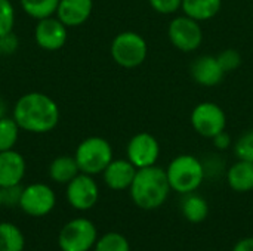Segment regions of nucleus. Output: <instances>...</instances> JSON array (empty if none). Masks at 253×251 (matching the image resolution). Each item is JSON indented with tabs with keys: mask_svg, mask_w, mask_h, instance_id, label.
<instances>
[{
	"mask_svg": "<svg viewBox=\"0 0 253 251\" xmlns=\"http://www.w3.org/2000/svg\"><path fill=\"white\" fill-rule=\"evenodd\" d=\"M222 7V0H182L181 10L184 15L203 22L215 18Z\"/></svg>",
	"mask_w": 253,
	"mask_h": 251,
	"instance_id": "a211bd4d",
	"label": "nucleus"
},
{
	"mask_svg": "<svg viewBox=\"0 0 253 251\" xmlns=\"http://www.w3.org/2000/svg\"><path fill=\"white\" fill-rule=\"evenodd\" d=\"M15 9L10 0H0V37L13 31Z\"/></svg>",
	"mask_w": 253,
	"mask_h": 251,
	"instance_id": "bb28decb",
	"label": "nucleus"
},
{
	"mask_svg": "<svg viewBox=\"0 0 253 251\" xmlns=\"http://www.w3.org/2000/svg\"><path fill=\"white\" fill-rule=\"evenodd\" d=\"M234 154L237 160L253 163V129L242 133L234 142Z\"/></svg>",
	"mask_w": 253,
	"mask_h": 251,
	"instance_id": "393cba45",
	"label": "nucleus"
},
{
	"mask_svg": "<svg viewBox=\"0 0 253 251\" xmlns=\"http://www.w3.org/2000/svg\"><path fill=\"white\" fill-rule=\"evenodd\" d=\"M126 155L136 169L156 166L160 157V143L154 135L148 132H139L127 142Z\"/></svg>",
	"mask_w": 253,
	"mask_h": 251,
	"instance_id": "9d476101",
	"label": "nucleus"
},
{
	"mask_svg": "<svg viewBox=\"0 0 253 251\" xmlns=\"http://www.w3.org/2000/svg\"><path fill=\"white\" fill-rule=\"evenodd\" d=\"M25 238L22 231L9 222L0 223V251H22Z\"/></svg>",
	"mask_w": 253,
	"mask_h": 251,
	"instance_id": "412c9836",
	"label": "nucleus"
},
{
	"mask_svg": "<svg viewBox=\"0 0 253 251\" xmlns=\"http://www.w3.org/2000/svg\"><path fill=\"white\" fill-rule=\"evenodd\" d=\"M25 169V160L18 151L9 149L0 152V188L21 185Z\"/></svg>",
	"mask_w": 253,
	"mask_h": 251,
	"instance_id": "dca6fc26",
	"label": "nucleus"
},
{
	"mask_svg": "<svg viewBox=\"0 0 253 251\" xmlns=\"http://www.w3.org/2000/svg\"><path fill=\"white\" fill-rule=\"evenodd\" d=\"M6 112H7V107H6L4 101H3V99H0V118L6 117V115H7Z\"/></svg>",
	"mask_w": 253,
	"mask_h": 251,
	"instance_id": "473e14b6",
	"label": "nucleus"
},
{
	"mask_svg": "<svg viewBox=\"0 0 253 251\" xmlns=\"http://www.w3.org/2000/svg\"><path fill=\"white\" fill-rule=\"evenodd\" d=\"M74 158L80 173L95 176L102 173L113 161V148L107 139L101 136H89L77 145Z\"/></svg>",
	"mask_w": 253,
	"mask_h": 251,
	"instance_id": "20e7f679",
	"label": "nucleus"
},
{
	"mask_svg": "<svg viewBox=\"0 0 253 251\" xmlns=\"http://www.w3.org/2000/svg\"><path fill=\"white\" fill-rule=\"evenodd\" d=\"M212 143L218 151H225L233 145V139H231L230 133L227 130H224V132H221V133H218L216 136L212 138Z\"/></svg>",
	"mask_w": 253,
	"mask_h": 251,
	"instance_id": "7c9ffc66",
	"label": "nucleus"
},
{
	"mask_svg": "<svg viewBox=\"0 0 253 251\" xmlns=\"http://www.w3.org/2000/svg\"><path fill=\"white\" fill-rule=\"evenodd\" d=\"M153 10L160 15H172L181 10L182 0H148Z\"/></svg>",
	"mask_w": 253,
	"mask_h": 251,
	"instance_id": "cd10ccee",
	"label": "nucleus"
},
{
	"mask_svg": "<svg viewBox=\"0 0 253 251\" xmlns=\"http://www.w3.org/2000/svg\"><path fill=\"white\" fill-rule=\"evenodd\" d=\"M68 38V27H65L55 15L37 21L34 28V40L37 46L47 52L59 50Z\"/></svg>",
	"mask_w": 253,
	"mask_h": 251,
	"instance_id": "f8f14e48",
	"label": "nucleus"
},
{
	"mask_svg": "<svg viewBox=\"0 0 253 251\" xmlns=\"http://www.w3.org/2000/svg\"><path fill=\"white\" fill-rule=\"evenodd\" d=\"M138 169L126 158V160H114L105 167L102 172V178L105 185L113 191H126L130 188Z\"/></svg>",
	"mask_w": 253,
	"mask_h": 251,
	"instance_id": "2eb2a0df",
	"label": "nucleus"
},
{
	"mask_svg": "<svg viewBox=\"0 0 253 251\" xmlns=\"http://www.w3.org/2000/svg\"><path fill=\"white\" fill-rule=\"evenodd\" d=\"M18 46H19V40H18V37H16V34L13 31L3 36V37H0V49H1L3 55L15 53Z\"/></svg>",
	"mask_w": 253,
	"mask_h": 251,
	"instance_id": "c756f323",
	"label": "nucleus"
},
{
	"mask_svg": "<svg viewBox=\"0 0 253 251\" xmlns=\"http://www.w3.org/2000/svg\"><path fill=\"white\" fill-rule=\"evenodd\" d=\"M170 191L172 189L168 180L166 170L159 167L157 164L138 169L135 179L129 188L133 204L147 212L162 207L166 203Z\"/></svg>",
	"mask_w": 253,
	"mask_h": 251,
	"instance_id": "f03ea898",
	"label": "nucleus"
},
{
	"mask_svg": "<svg viewBox=\"0 0 253 251\" xmlns=\"http://www.w3.org/2000/svg\"><path fill=\"white\" fill-rule=\"evenodd\" d=\"M22 10L34 19H43L56 13L59 0H19Z\"/></svg>",
	"mask_w": 253,
	"mask_h": 251,
	"instance_id": "4be33fe9",
	"label": "nucleus"
},
{
	"mask_svg": "<svg viewBox=\"0 0 253 251\" xmlns=\"http://www.w3.org/2000/svg\"><path fill=\"white\" fill-rule=\"evenodd\" d=\"M1 55H3V53H1V49H0V58H1Z\"/></svg>",
	"mask_w": 253,
	"mask_h": 251,
	"instance_id": "f704fd0d",
	"label": "nucleus"
},
{
	"mask_svg": "<svg viewBox=\"0 0 253 251\" xmlns=\"http://www.w3.org/2000/svg\"><path fill=\"white\" fill-rule=\"evenodd\" d=\"M79 173H80V169L77 166V161L74 157H70V155L56 157L49 166V176L56 183L67 185Z\"/></svg>",
	"mask_w": 253,
	"mask_h": 251,
	"instance_id": "aec40b11",
	"label": "nucleus"
},
{
	"mask_svg": "<svg viewBox=\"0 0 253 251\" xmlns=\"http://www.w3.org/2000/svg\"><path fill=\"white\" fill-rule=\"evenodd\" d=\"M110 55L113 61L122 68H138L148 56L147 40L135 31L119 33L110 46Z\"/></svg>",
	"mask_w": 253,
	"mask_h": 251,
	"instance_id": "39448f33",
	"label": "nucleus"
},
{
	"mask_svg": "<svg viewBox=\"0 0 253 251\" xmlns=\"http://www.w3.org/2000/svg\"><path fill=\"white\" fill-rule=\"evenodd\" d=\"M228 186L236 192L253 191V163L237 160L227 172Z\"/></svg>",
	"mask_w": 253,
	"mask_h": 251,
	"instance_id": "f3484780",
	"label": "nucleus"
},
{
	"mask_svg": "<svg viewBox=\"0 0 253 251\" xmlns=\"http://www.w3.org/2000/svg\"><path fill=\"white\" fill-rule=\"evenodd\" d=\"M165 170L170 189L181 195L196 192L206 178L205 164L191 154L175 157Z\"/></svg>",
	"mask_w": 253,
	"mask_h": 251,
	"instance_id": "7ed1b4c3",
	"label": "nucleus"
},
{
	"mask_svg": "<svg viewBox=\"0 0 253 251\" xmlns=\"http://www.w3.org/2000/svg\"><path fill=\"white\" fill-rule=\"evenodd\" d=\"M98 241L96 226L84 219L77 217L65 223L58 235V246L61 251H89Z\"/></svg>",
	"mask_w": 253,
	"mask_h": 251,
	"instance_id": "423d86ee",
	"label": "nucleus"
},
{
	"mask_svg": "<svg viewBox=\"0 0 253 251\" xmlns=\"http://www.w3.org/2000/svg\"><path fill=\"white\" fill-rule=\"evenodd\" d=\"M1 194V204L3 206H19L21 195H22V188L21 185L15 186H7V188H0Z\"/></svg>",
	"mask_w": 253,
	"mask_h": 251,
	"instance_id": "c85d7f7f",
	"label": "nucleus"
},
{
	"mask_svg": "<svg viewBox=\"0 0 253 251\" xmlns=\"http://www.w3.org/2000/svg\"><path fill=\"white\" fill-rule=\"evenodd\" d=\"M181 212L190 223H202L209 216V204L202 195L190 192L184 195V200L181 203Z\"/></svg>",
	"mask_w": 253,
	"mask_h": 251,
	"instance_id": "6ab92c4d",
	"label": "nucleus"
},
{
	"mask_svg": "<svg viewBox=\"0 0 253 251\" xmlns=\"http://www.w3.org/2000/svg\"><path fill=\"white\" fill-rule=\"evenodd\" d=\"M12 117L21 130L36 135L52 132L59 123L58 104L42 92L22 95L13 105Z\"/></svg>",
	"mask_w": 253,
	"mask_h": 251,
	"instance_id": "f257e3e1",
	"label": "nucleus"
},
{
	"mask_svg": "<svg viewBox=\"0 0 253 251\" xmlns=\"http://www.w3.org/2000/svg\"><path fill=\"white\" fill-rule=\"evenodd\" d=\"M168 37L175 49L182 53H191L203 43V28L199 21L182 13L169 22Z\"/></svg>",
	"mask_w": 253,
	"mask_h": 251,
	"instance_id": "0eeeda50",
	"label": "nucleus"
},
{
	"mask_svg": "<svg viewBox=\"0 0 253 251\" xmlns=\"http://www.w3.org/2000/svg\"><path fill=\"white\" fill-rule=\"evenodd\" d=\"M56 204L55 192L44 183H31L22 188L19 209L31 217H43L49 215Z\"/></svg>",
	"mask_w": 253,
	"mask_h": 251,
	"instance_id": "1a4fd4ad",
	"label": "nucleus"
},
{
	"mask_svg": "<svg viewBox=\"0 0 253 251\" xmlns=\"http://www.w3.org/2000/svg\"><path fill=\"white\" fill-rule=\"evenodd\" d=\"M67 201L76 210H90L99 198V188L93 176L79 173L70 183H67Z\"/></svg>",
	"mask_w": 253,
	"mask_h": 251,
	"instance_id": "9b49d317",
	"label": "nucleus"
},
{
	"mask_svg": "<svg viewBox=\"0 0 253 251\" xmlns=\"http://www.w3.org/2000/svg\"><path fill=\"white\" fill-rule=\"evenodd\" d=\"M93 251H130V246L122 234L108 232L96 241Z\"/></svg>",
	"mask_w": 253,
	"mask_h": 251,
	"instance_id": "b1692460",
	"label": "nucleus"
},
{
	"mask_svg": "<svg viewBox=\"0 0 253 251\" xmlns=\"http://www.w3.org/2000/svg\"><path fill=\"white\" fill-rule=\"evenodd\" d=\"M190 123L197 135L212 139L227 129V115L215 102H200L194 107L190 115Z\"/></svg>",
	"mask_w": 253,
	"mask_h": 251,
	"instance_id": "6e6552de",
	"label": "nucleus"
},
{
	"mask_svg": "<svg viewBox=\"0 0 253 251\" xmlns=\"http://www.w3.org/2000/svg\"><path fill=\"white\" fill-rule=\"evenodd\" d=\"M218 62L219 65L222 67L224 72L228 74V72H233L236 70L240 68L242 62H243V58H242V53L237 50V49H224L222 52L218 53Z\"/></svg>",
	"mask_w": 253,
	"mask_h": 251,
	"instance_id": "a878e982",
	"label": "nucleus"
},
{
	"mask_svg": "<svg viewBox=\"0 0 253 251\" xmlns=\"http://www.w3.org/2000/svg\"><path fill=\"white\" fill-rule=\"evenodd\" d=\"M233 251H253V237H248V238L240 240L234 246Z\"/></svg>",
	"mask_w": 253,
	"mask_h": 251,
	"instance_id": "2f4dec72",
	"label": "nucleus"
},
{
	"mask_svg": "<svg viewBox=\"0 0 253 251\" xmlns=\"http://www.w3.org/2000/svg\"><path fill=\"white\" fill-rule=\"evenodd\" d=\"M1 206H3V204H1V194H0V209H1Z\"/></svg>",
	"mask_w": 253,
	"mask_h": 251,
	"instance_id": "72a5a7b5",
	"label": "nucleus"
},
{
	"mask_svg": "<svg viewBox=\"0 0 253 251\" xmlns=\"http://www.w3.org/2000/svg\"><path fill=\"white\" fill-rule=\"evenodd\" d=\"M19 126L13 120V117H3L0 118V152L13 149L18 138H19Z\"/></svg>",
	"mask_w": 253,
	"mask_h": 251,
	"instance_id": "5701e85b",
	"label": "nucleus"
},
{
	"mask_svg": "<svg viewBox=\"0 0 253 251\" xmlns=\"http://www.w3.org/2000/svg\"><path fill=\"white\" fill-rule=\"evenodd\" d=\"M191 78L203 87H215L222 83L225 72L213 55H200L190 65Z\"/></svg>",
	"mask_w": 253,
	"mask_h": 251,
	"instance_id": "ddd939ff",
	"label": "nucleus"
},
{
	"mask_svg": "<svg viewBox=\"0 0 253 251\" xmlns=\"http://www.w3.org/2000/svg\"><path fill=\"white\" fill-rule=\"evenodd\" d=\"M93 0H59L55 16L68 28L83 25L92 15Z\"/></svg>",
	"mask_w": 253,
	"mask_h": 251,
	"instance_id": "4468645a",
	"label": "nucleus"
}]
</instances>
